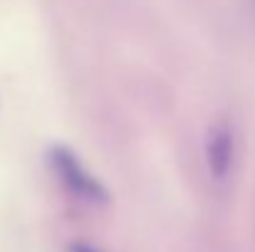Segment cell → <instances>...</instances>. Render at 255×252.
<instances>
[{"instance_id":"obj_1","label":"cell","mask_w":255,"mask_h":252,"mask_svg":"<svg viewBox=\"0 0 255 252\" xmlns=\"http://www.w3.org/2000/svg\"><path fill=\"white\" fill-rule=\"evenodd\" d=\"M52 164H55L57 175L67 183L70 190H75V193L82 195V198H102V193H104L102 185H99L97 178L89 175V170L75 159V154H70L67 149H55V151H52Z\"/></svg>"},{"instance_id":"obj_2","label":"cell","mask_w":255,"mask_h":252,"mask_svg":"<svg viewBox=\"0 0 255 252\" xmlns=\"http://www.w3.org/2000/svg\"><path fill=\"white\" fill-rule=\"evenodd\" d=\"M233 161V136L226 126H218L213 131V139L208 144V164L216 178H223Z\"/></svg>"}]
</instances>
